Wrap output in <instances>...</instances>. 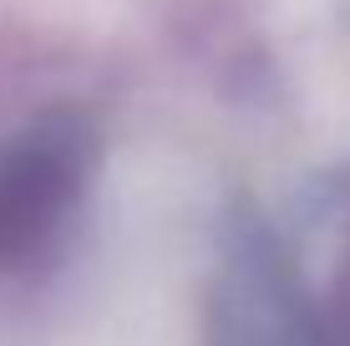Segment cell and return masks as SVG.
Instances as JSON below:
<instances>
[{
	"label": "cell",
	"instance_id": "obj_2",
	"mask_svg": "<svg viewBox=\"0 0 350 346\" xmlns=\"http://www.w3.org/2000/svg\"><path fill=\"white\" fill-rule=\"evenodd\" d=\"M102 153V123L87 107H46L0 138V285L46 275L71 249Z\"/></svg>",
	"mask_w": 350,
	"mask_h": 346
},
{
	"label": "cell",
	"instance_id": "obj_1",
	"mask_svg": "<svg viewBox=\"0 0 350 346\" xmlns=\"http://www.w3.org/2000/svg\"><path fill=\"white\" fill-rule=\"evenodd\" d=\"M208 346H350V169L224 240Z\"/></svg>",
	"mask_w": 350,
	"mask_h": 346
}]
</instances>
